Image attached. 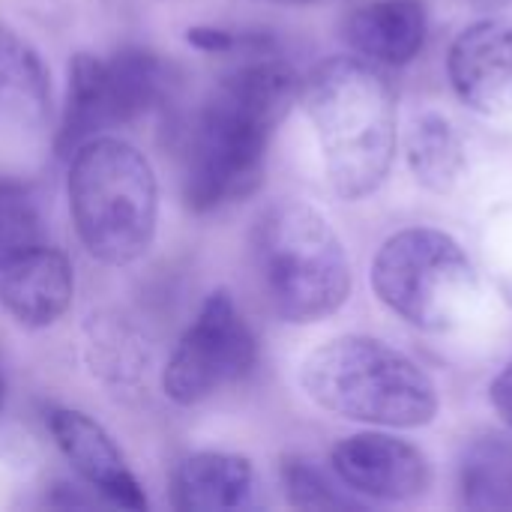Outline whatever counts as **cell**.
I'll return each mask as SVG.
<instances>
[{
	"instance_id": "7",
	"label": "cell",
	"mask_w": 512,
	"mask_h": 512,
	"mask_svg": "<svg viewBox=\"0 0 512 512\" xmlns=\"http://www.w3.org/2000/svg\"><path fill=\"white\" fill-rule=\"evenodd\" d=\"M258 366V339L228 291H213L192 327L174 348L162 390L171 402L192 408L219 390L240 384Z\"/></svg>"
},
{
	"instance_id": "24",
	"label": "cell",
	"mask_w": 512,
	"mask_h": 512,
	"mask_svg": "<svg viewBox=\"0 0 512 512\" xmlns=\"http://www.w3.org/2000/svg\"><path fill=\"white\" fill-rule=\"evenodd\" d=\"M3 399H6V387H3V378H0V408H3Z\"/></svg>"
},
{
	"instance_id": "8",
	"label": "cell",
	"mask_w": 512,
	"mask_h": 512,
	"mask_svg": "<svg viewBox=\"0 0 512 512\" xmlns=\"http://www.w3.org/2000/svg\"><path fill=\"white\" fill-rule=\"evenodd\" d=\"M330 468L345 492L366 501L402 504L429 492L432 465L420 447L390 432H357L330 453Z\"/></svg>"
},
{
	"instance_id": "3",
	"label": "cell",
	"mask_w": 512,
	"mask_h": 512,
	"mask_svg": "<svg viewBox=\"0 0 512 512\" xmlns=\"http://www.w3.org/2000/svg\"><path fill=\"white\" fill-rule=\"evenodd\" d=\"M306 396L327 414L378 429H420L438 417L435 381L402 351L372 336H339L300 369Z\"/></svg>"
},
{
	"instance_id": "19",
	"label": "cell",
	"mask_w": 512,
	"mask_h": 512,
	"mask_svg": "<svg viewBox=\"0 0 512 512\" xmlns=\"http://www.w3.org/2000/svg\"><path fill=\"white\" fill-rule=\"evenodd\" d=\"M282 486L285 495L294 507L300 510H348V507H360L357 498L345 495L342 489H336L321 468H315L309 459L291 456L282 462Z\"/></svg>"
},
{
	"instance_id": "15",
	"label": "cell",
	"mask_w": 512,
	"mask_h": 512,
	"mask_svg": "<svg viewBox=\"0 0 512 512\" xmlns=\"http://www.w3.org/2000/svg\"><path fill=\"white\" fill-rule=\"evenodd\" d=\"M456 486L462 507L477 512L512 507V438L480 432L465 441L456 462Z\"/></svg>"
},
{
	"instance_id": "6",
	"label": "cell",
	"mask_w": 512,
	"mask_h": 512,
	"mask_svg": "<svg viewBox=\"0 0 512 512\" xmlns=\"http://www.w3.org/2000/svg\"><path fill=\"white\" fill-rule=\"evenodd\" d=\"M372 288L393 315L429 333L462 327L480 300L468 252L438 228H405L387 237L372 261Z\"/></svg>"
},
{
	"instance_id": "5",
	"label": "cell",
	"mask_w": 512,
	"mask_h": 512,
	"mask_svg": "<svg viewBox=\"0 0 512 512\" xmlns=\"http://www.w3.org/2000/svg\"><path fill=\"white\" fill-rule=\"evenodd\" d=\"M69 213L93 258L111 267L138 261L159 216V186L144 153L108 135L84 141L69 162Z\"/></svg>"
},
{
	"instance_id": "12",
	"label": "cell",
	"mask_w": 512,
	"mask_h": 512,
	"mask_svg": "<svg viewBox=\"0 0 512 512\" xmlns=\"http://www.w3.org/2000/svg\"><path fill=\"white\" fill-rule=\"evenodd\" d=\"M429 36L423 0H372L345 21V42L363 60L378 66H408L420 57Z\"/></svg>"
},
{
	"instance_id": "17",
	"label": "cell",
	"mask_w": 512,
	"mask_h": 512,
	"mask_svg": "<svg viewBox=\"0 0 512 512\" xmlns=\"http://www.w3.org/2000/svg\"><path fill=\"white\" fill-rule=\"evenodd\" d=\"M48 114V75L39 54L0 24V120L42 123Z\"/></svg>"
},
{
	"instance_id": "14",
	"label": "cell",
	"mask_w": 512,
	"mask_h": 512,
	"mask_svg": "<svg viewBox=\"0 0 512 512\" xmlns=\"http://www.w3.org/2000/svg\"><path fill=\"white\" fill-rule=\"evenodd\" d=\"M105 102L114 126L132 123L156 108L168 90V66L141 45H126L102 60Z\"/></svg>"
},
{
	"instance_id": "4",
	"label": "cell",
	"mask_w": 512,
	"mask_h": 512,
	"mask_svg": "<svg viewBox=\"0 0 512 512\" xmlns=\"http://www.w3.org/2000/svg\"><path fill=\"white\" fill-rule=\"evenodd\" d=\"M252 261L267 306L288 324L324 321L351 297L348 252L333 225L306 201H279L261 213Z\"/></svg>"
},
{
	"instance_id": "18",
	"label": "cell",
	"mask_w": 512,
	"mask_h": 512,
	"mask_svg": "<svg viewBox=\"0 0 512 512\" xmlns=\"http://www.w3.org/2000/svg\"><path fill=\"white\" fill-rule=\"evenodd\" d=\"M105 129H114V123L105 102L102 60L93 54H75L69 66V96L57 132V153L72 156L84 141L99 138Z\"/></svg>"
},
{
	"instance_id": "16",
	"label": "cell",
	"mask_w": 512,
	"mask_h": 512,
	"mask_svg": "<svg viewBox=\"0 0 512 512\" xmlns=\"http://www.w3.org/2000/svg\"><path fill=\"white\" fill-rule=\"evenodd\" d=\"M405 156L417 183L432 192H453L468 165L459 129L438 111H423L411 120Z\"/></svg>"
},
{
	"instance_id": "10",
	"label": "cell",
	"mask_w": 512,
	"mask_h": 512,
	"mask_svg": "<svg viewBox=\"0 0 512 512\" xmlns=\"http://www.w3.org/2000/svg\"><path fill=\"white\" fill-rule=\"evenodd\" d=\"M45 423L57 450L66 456V462L78 471V477L90 489H96L102 498H108L117 507L147 510L141 483L126 468V459L120 456L111 435L93 417L72 408H51L45 414Z\"/></svg>"
},
{
	"instance_id": "25",
	"label": "cell",
	"mask_w": 512,
	"mask_h": 512,
	"mask_svg": "<svg viewBox=\"0 0 512 512\" xmlns=\"http://www.w3.org/2000/svg\"><path fill=\"white\" fill-rule=\"evenodd\" d=\"M480 3H498V0H480Z\"/></svg>"
},
{
	"instance_id": "20",
	"label": "cell",
	"mask_w": 512,
	"mask_h": 512,
	"mask_svg": "<svg viewBox=\"0 0 512 512\" xmlns=\"http://www.w3.org/2000/svg\"><path fill=\"white\" fill-rule=\"evenodd\" d=\"M36 243H45L36 204L24 186L0 180V261Z\"/></svg>"
},
{
	"instance_id": "13",
	"label": "cell",
	"mask_w": 512,
	"mask_h": 512,
	"mask_svg": "<svg viewBox=\"0 0 512 512\" xmlns=\"http://www.w3.org/2000/svg\"><path fill=\"white\" fill-rule=\"evenodd\" d=\"M255 489V471L246 456L195 453L174 474V507L183 512L237 510Z\"/></svg>"
},
{
	"instance_id": "1",
	"label": "cell",
	"mask_w": 512,
	"mask_h": 512,
	"mask_svg": "<svg viewBox=\"0 0 512 512\" xmlns=\"http://www.w3.org/2000/svg\"><path fill=\"white\" fill-rule=\"evenodd\" d=\"M300 87L288 63L261 57L237 66L210 90L183 150V201L192 213H210L258 192L270 138L300 99Z\"/></svg>"
},
{
	"instance_id": "2",
	"label": "cell",
	"mask_w": 512,
	"mask_h": 512,
	"mask_svg": "<svg viewBox=\"0 0 512 512\" xmlns=\"http://www.w3.org/2000/svg\"><path fill=\"white\" fill-rule=\"evenodd\" d=\"M300 99L336 195L360 201L378 192L399 144L396 87L384 66L357 54L330 57L309 72Z\"/></svg>"
},
{
	"instance_id": "11",
	"label": "cell",
	"mask_w": 512,
	"mask_h": 512,
	"mask_svg": "<svg viewBox=\"0 0 512 512\" xmlns=\"http://www.w3.org/2000/svg\"><path fill=\"white\" fill-rule=\"evenodd\" d=\"M75 294L69 258L36 243L0 261V303L21 327H51L63 318Z\"/></svg>"
},
{
	"instance_id": "9",
	"label": "cell",
	"mask_w": 512,
	"mask_h": 512,
	"mask_svg": "<svg viewBox=\"0 0 512 512\" xmlns=\"http://www.w3.org/2000/svg\"><path fill=\"white\" fill-rule=\"evenodd\" d=\"M447 75L471 111L501 117L512 111V18L468 24L450 45Z\"/></svg>"
},
{
	"instance_id": "23",
	"label": "cell",
	"mask_w": 512,
	"mask_h": 512,
	"mask_svg": "<svg viewBox=\"0 0 512 512\" xmlns=\"http://www.w3.org/2000/svg\"><path fill=\"white\" fill-rule=\"evenodd\" d=\"M276 3H294L297 6V3H321V0H276Z\"/></svg>"
},
{
	"instance_id": "21",
	"label": "cell",
	"mask_w": 512,
	"mask_h": 512,
	"mask_svg": "<svg viewBox=\"0 0 512 512\" xmlns=\"http://www.w3.org/2000/svg\"><path fill=\"white\" fill-rule=\"evenodd\" d=\"M186 42L198 51H207V54H228L237 45H243V36H237L234 30H225V27L198 24V27L186 30Z\"/></svg>"
},
{
	"instance_id": "22",
	"label": "cell",
	"mask_w": 512,
	"mask_h": 512,
	"mask_svg": "<svg viewBox=\"0 0 512 512\" xmlns=\"http://www.w3.org/2000/svg\"><path fill=\"white\" fill-rule=\"evenodd\" d=\"M489 402L498 411V417L512 429V360L498 372V378L489 387Z\"/></svg>"
}]
</instances>
